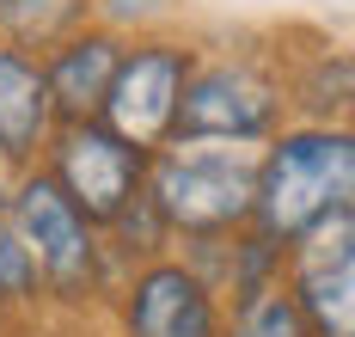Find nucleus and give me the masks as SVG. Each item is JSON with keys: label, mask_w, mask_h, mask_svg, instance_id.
<instances>
[{"label": "nucleus", "mask_w": 355, "mask_h": 337, "mask_svg": "<svg viewBox=\"0 0 355 337\" xmlns=\"http://www.w3.org/2000/svg\"><path fill=\"white\" fill-rule=\"evenodd\" d=\"M355 209V135L349 123H282L257 148L251 227L276 245H294L324 215Z\"/></svg>", "instance_id": "obj_1"}, {"label": "nucleus", "mask_w": 355, "mask_h": 337, "mask_svg": "<svg viewBox=\"0 0 355 337\" xmlns=\"http://www.w3.org/2000/svg\"><path fill=\"white\" fill-rule=\"evenodd\" d=\"M0 325H6V306H0Z\"/></svg>", "instance_id": "obj_17"}, {"label": "nucleus", "mask_w": 355, "mask_h": 337, "mask_svg": "<svg viewBox=\"0 0 355 337\" xmlns=\"http://www.w3.org/2000/svg\"><path fill=\"white\" fill-rule=\"evenodd\" d=\"M37 166L55 178V190H62L92 227H110L135 196H141V178H147V153L135 148V141H123L116 129H105L98 116H86V123H55V135L37 153Z\"/></svg>", "instance_id": "obj_6"}, {"label": "nucleus", "mask_w": 355, "mask_h": 337, "mask_svg": "<svg viewBox=\"0 0 355 337\" xmlns=\"http://www.w3.org/2000/svg\"><path fill=\"white\" fill-rule=\"evenodd\" d=\"M92 19V0H0V43L19 49H49L55 37H68Z\"/></svg>", "instance_id": "obj_12"}, {"label": "nucleus", "mask_w": 355, "mask_h": 337, "mask_svg": "<svg viewBox=\"0 0 355 337\" xmlns=\"http://www.w3.org/2000/svg\"><path fill=\"white\" fill-rule=\"evenodd\" d=\"M282 288L300 306L306 337H355V209L324 215L282 245Z\"/></svg>", "instance_id": "obj_7"}, {"label": "nucleus", "mask_w": 355, "mask_h": 337, "mask_svg": "<svg viewBox=\"0 0 355 337\" xmlns=\"http://www.w3.org/2000/svg\"><path fill=\"white\" fill-rule=\"evenodd\" d=\"M190 68H196V43L190 37H172V31L123 37V55H116L110 92H105V105H98V123L116 129L123 141H135L141 153L166 148Z\"/></svg>", "instance_id": "obj_5"}, {"label": "nucleus", "mask_w": 355, "mask_h": 337, "mask_svg": "<svg viewBox=\"0 0 355 337\" xmlns=\"http://www.w3.org/2000/svg\"><path fill=\"white\" fill-rule=\"evenodd\" d=\"M55 135V111H49V92L37 74V55L19 43H0V153L6 166H31L43 141Z\"/></svg>", "instance_id": "obj_10"}, {"label": "nucleus", "mask_w": 355, "mask_h": 337, "mask_svg": "<svg viewBox=\"0 0 355 337\" xmlns=\"http://www.w3.org/2000/svg\"><path fill=\"white\" fill-rule=\"evenodd\" d=\"M251 184H257V148L166 141L147 153L141 196L159 209L172 239H209V233L251 227Z\"/></svg>", "instance_id": "obj_4"}, {"label": "nucleus", "mask_w": 355, "mask_h": 337, "mask_svg": "<svg viewBox=\"0 0 355 337\" xmlns=\"http://www.w3.org/2000/svg\"><path fill=\"white\" fill-rule=\"evenodd\" d=\"M220 337H306V319H300L294 295H288L282 276H276V282H257V288L227 300Z\"/></svg>", "instance_id": "obj_11"}, {"label": "nucleus", "mask_w": 355, "mask_h": 337, "mask_svg": "<svg viewBox=\"0 0 355 337\" xmlns=\"http://www.w3.org/2000/svg\"><path fill=\"white\" fill-rule=\"evenodd\" d=\"M0 178H12V166H6V153H0Z\"/></svg>", "instance_id": "obj_16"}, {"label": "nucleus", "mask_w": 355, "mask_h": 337, "mask_svg": "<svg viewBox=\"0 0 355 337\" xmlns=\"http://www.w3.org/2000/svg\"><path fill=\"white\" fill-rule=\"evenodd\" d=\"M288 74L257 49H196V68L178 98L172 141H227V148H263L288 123Z\"/></svg>", "instance_id": "obj_3"}, {"label": "nucleus", "mask_w": 355, "mask_h": 337, "mask_svg": "<svg viewBox=\"0 0 355 337\" xmlns=\"http://www.w3.org/2000/svg\"><path fill=\"white\" fill-rule=\"evenodd\" d=\"M37 295H43V282H37L31 252H25V239L12 227L0 221V306H31Z\"/></svg>", "instance_id": "obj_15"}, {"label": "nucleus", "mask_w": 355, "mask_h": 337, "mask_svg": "<svg viewBox=\"0 0 355 337\" xmlns=\"http://www.w3.org/2000/svg\"><path fill=\"white\" fill-rule=\"evenodd\" d=\"M116 55H123V37L105 31V25H92V19L80 31H68V37H55L49 49H37V74H43L55 123L98 116V105L110 92V74H116Z\"/></svg>", "instance_id": "obj_9"}, {"label": "nucleus", "mask_w": 355, "mask_h": 337, "mask_svg": "<svg viewBox=\"0 0 355 337\" xmlns=\"http://www.w3.org/2000/svg\"><path fill=\"white\" fill-rule=\"evenodd\" d=\"M288 105H300L306 123H343L349 116V55L343 49H319L313 74L288 80Z\"/></svg>", "instance_id": "obj_13"}, {"label": "nucleus", "mask_w": 355, "mask_h": 337, "mask_svg": "<svg viewBox=\"0 0 355 337\" xmlns=\"http://www.w3.org/2000/svg\"><path fill=\"white\" fill-rule=\"evenodd\" d=\"M0 221L25 239V252H31V263H37V282H43L49 300H62V306H92V300L110 288L105 227L86 221L68 196L55 190V178H49L37 159L6 178Z\"/></svg>", "instance_id": "obj_2"}, {"label": "nucleus", "mask_w": 355, "mask_h": 337, "mask_svg": "<svg viewBox=\"0 0 355 337\" xmlns=\"http://www.w3.org/2000/svg\"><path fill=\"white\" fill-rule=\"evenodd\" d=\"M220 313L227 300L178 252L129 263L116 288V337H220Z\"/></svg>", "instance_id": "obj_8"}, {"label": "nucleus", "mask_w": 355, "mask_h": 337, "mask_svg": "<svg viewBox=\"0 0 355 337\" xmlns=\"http://www.w3.org/2000/svg\"><path fill=\"white\" fill-rule=\"evenodd\" d=\"M184 0H92V25H105L116 37H147L172 19Z\"/></svg>", "instance_id": "obj_14"}]
</instances>
